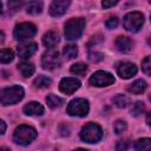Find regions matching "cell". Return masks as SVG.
I'll return each mask as SVG.
<instances>
[{
	"label": "cell",
	"mask_w": 151,
	"mask_h": 151,
	"mask_svg": "<svg viewBox=\"0 0 151 151\" xmlns=\"http://www.w3.org/2000/svg\"><path fill=\"white\" fill-rule=\"evenodd\" d=\"M24 88L19 85L9 86L6 88H2L0 91V103L2 105H12L17 104L24 98Z\"/></svg>",
	"instance_id": "1"
},
{
	"label": "cell",
	"mask_w": 151,
	"mask_h": 151,
	"mask_svg": "<svg viewBox=\"0 0 151 151\" xmlns=\"http://www.w3.org/2000/svg\"><path fill=\"white\" fill-rule=\"evenodd\" d=\"M85 28L84 18H73L65 24V37L68 40H77L81 37Z\"/></svg>",
	"instance_id": "2"
},
{
	"label": "cell",
	"mask_w": 151,
	"mask_h": 151,
	"mask_svg": "<svg viewBox=\"0 0 151 151\" xmlns=\"http://www.w3.org/2000/svg\"><path fill=\"white\" fill-rule=\"evenodd\" d=\"M37 131L32 126L28 125H20L15 129L13 139L19 145H28L32 140L37 138Z\"/></svg>",
	"instance_id": "3"
},
{
	"label": "cell",
	"mask_w": 151,
	"mask_h": 151,
	"mask_svg": "<svg viewBox=\"0 0 151 151\" xmlns=\"http://www.w3.org/2000/svg\"><path fill=\"white\" fill-rule=\"evenodd\" d=\"M103 137L101 127L96 123L86 124L80 131V138L86 143H98Z\"/></svg>",
	"instance_id": "4"
},
{
	"label": "cell",
	"mask_w": 151,
	"mask_h": 151,
	"mask_svg": "<svg viewBox=\"0 0 151 151\" xmlns=\"http://www.w3.org/2000/svg\"><path fill=\"white\" fill-rule=\"evenodd\" d=\"M67 113L70 116H74V117H85L88 113L90 110V105L88 101L84 98H77L70 101V104L67 105Z\"/></svg>",
	"instance_id": "5"
},
{
	"label": "cell",
	"mask_w": 151,
	"mask_h": 151,
	"mask_svg": "<svg viewBox=\"0 0 151 151\" xmlns=\"http://www.w3.org/2000/svg\"><path fill=\"white\" fill-rule=\"evenodd\" d=\"M144 24V15L140 12H131L124 18V27L129 32H138Z\"/></svg>",
	"instance_id": "6"
},
{
	"label": "cell",
	"mask_w": 151,
	"mask_h": 151,
	"mask_svg": "<svg viewBox=\"0 0 151 151\" xmlns=\"http://www.w3.org/2000/svg\"><path fill=\"white\" fill-rule=\"evenodd\" d=\"M35 33H37V27L31 22H21L17 25L14 28V38L20 41L33 38Z\"/></svg>",
	"instance_id": "7"
},
{
	"label": "cell",
	"mask_w": 151,
	"mask_h": 151,
	"mask_svg": "<svg viewBox=\"0 0 151 151\" xmlns=\"http://www.w3.org/2000/svg\"><path fill=\"white\" fill-rule=\"evenodd\" d=\"M90 84L92 86H97V87H104V86H109L111 84L114 83V78L111 73L106 72V71H97L94 72L91 77H90Z\"/></svg>",
	"instance_id": "8"
},
{
	"label": "cell",
	"mask_w": 151,
	"mask_h": 151,
	"mask_svg": "<svg viewBox=\"0 0 151 151\" xmlns=\"http://www.w3.org/2000/svg\"><path fill=\"white\" fill-rule=\"evenodd\" d=\"M60 63L61 60L59 57V52L53 48L47 50L41 57V65L45 70H53L55 67H59Z\"/></svg>",
	"instance_id": "9"
},
{
	"label": "cell",
	"mask_w": 151,
	"mask_h": 151,
	"mask_svg": "<svg viewBox=\"0 0 151 151\" xmlns=\"http://www.w3.org/2000/svg\"><path fill=\"white\" fill-rule=\"evenodd\" d=\"M79 87H80V81L78 79H76V78H72V77L63 78L60 84H59L60 91L63 93H65V94H72Z\"/></svg>",
	"instance_id": "10"
},
{
	"label": "cell",
	"mask_w": 151,
	"mask_h": 151,
	"mask_svg": "<svg viewBox=\"0 0 151 151\" xmlns=\"http://www.w3.org/2000/svg\"><path fill=\"white\" fill-rule=\"evenodd\" d=\"M117 73L123 79H129L137 73V66L130 61L119 63L117 66Z\"/></svg>",
	"instance_id": "11"
},
{
	"label": "cell",
	"mask_w": 151,
	"mask_h": 151,
	"mask_svg": "<svg viewBox=\"0 0 151 151\" xmlns=\"http://www.w3.org/2000/svg\"><path fill=\"white\" fill-rule=\"evenodd\" d=\"M68 0H55L51 4L50 6V13L52 17H60L64 13H66L68 6H70Z\"/></svg>",
	"instance_id": "12"
},
{
	"label": "cell",
	"mask_w": 151,
	"mask_h": 151,
	"mask_svg": "<svg viewBox=\"0 0 151 151\" xmlns=\"http://www.w3.org/2000/svg\"><path fill=\"white\" fill-rule=\"evenodd\" d=\"M38 50V45L35 42H25L18 46V54L21 58H28L33 55Z\"/></svg>",
	"instance_id": "13"
},
{
	"label": "cell",
	"mask_w": 151,
	"mask_h": 151,
	"mask_svg": "<svg viewBox=\"0 0 151 151\" xmlns=\"http://www.w3.org/2000/svg\"><path fill=\"white\" fill-rule=\"evenodd\" d=\"M44 111V106L38 101H31L24 106V112L27 116H41Z\"/></svg>",
	"instance_id": "14"
},
{
	"label": "cell",
	"mask_w": 151,
	"mask_h": 151,
	"mask_svg": "<svg viewBox=\"0 0 151 151\" xmlns=\"http://www.w3.org/2000/svg\"><path fill=\"white\" fill-rule=\"evenodd\" d=\"M132 46H133V42L127 37H118L116 39V47L119 52L127 53L132 50Z\"/></svg>",
	"instance_id": "15"
},
{
	"label": "cell",
	"mask_w": 151,
	"mask_h": 151,
	"mask_svg": "<svg viewBox=\"0 0 151 151\" xmlns=\"http://www.w3.org/2000/svg\"><path fill=\"white\" fill-rule=\"evenodd\" d=\"M58 42H59V35L53 31H50V32L45 33L44 37H42V44L50 50L53 48Z\"/></svg>",
	"instance_id": "16"
},
{
	"label": "cell",
	"mask_w": 151,
	"mask_h": 151,
	"mask_svg": "<svg viewBox=\"0 0 151 151\" xmlns=\"http://www.w3.org/2000/svg\"><path fill=\"white\" fill-rule=\"evenodd\" d=\"M146 83L143 80V79H138V80H136V81H133L129 87H127V90H129V92H131V93H133V94H140V93H143L145 90H146Z\"/></svg>",
	"instance_id": "17"
},
{
	"label": "cell",
	"mask_w": 151,
	"mask_h": 151,
	"mask_svg": "<svg viewBox=\"0 0 151 151\" xmlns=\"http://www.w3.org/2000/svg\"><path fill=\"white\" fill-rule=\"evenodd\" d=\"M18 70H19V72L21 73V76L25 77V78L31 77V76L34 73V71H35L33 64L27 63V61H22V63H20V64L18 65Z\"/></svg>",
	"instance_id": "18"
},
{
	"label": "cell",
	"mask_w": 151,
	"mask_h": 151,
	"mask_svg": "<svg viewBox=\"0 0 151 151\" xmlns=\"http://www.w3.org/2000/svg\"><path fill=\"white\" fill-rule=\"evenodd\" d=\"M136 151H150L151 150V140L150 138H142L134 143Z\"/></svg>",
	"instance_id": "19"
},
{
	"label": "cell",
	"mask_w": 151,
	"mask_h": 151,
	"mask_svg": "<svg viewBox=\"0 0 151 151\" xmlns=\"http://www.w3.org/2000/svg\"><path fill=\"white\" fill-rule=\"evenodd\" d=\"M51 84H52V80H51L48 77H46V76H38V77L34 79V81H33V85H34V87H37V88L48 87Z\"/></svg>",
	"instance_id": "20"
},
{
	"label": "cell",
	"mask_w": 151,
	"mask_h": 151,
	"mask_svg": "<svg viewBox=\"0 0 151 151\" xmlns=\"http://www.w3.org/2000/svg\"><path fill=\"white\" fill-rule=\"evenodd\" d=\"M14 53L9 48H2L0 50V64H8L13 60Z\"/></svg>",
	"instance_id": "21"
},
{
	"label": "cell",
	"mask_w": 151,
	"mask_h": 151,
	"mask_svg": "<svg viewBox=\"0 0 151 151\" xmlns=\"http://www.w3.org/2000/svg\"><path fill=\"white\" fill-rule=\"evenodd\" d=\"M46 103L47 105L51 107V109H57V107H60L61 104H63V99L55 94H48L46 97Z\"/></svg>",
	"instance_id": "22"
},
{
	"label": "cell",
	"mask_w": 151,
	"mask_h": 151,
	"mask_svg": "<svg viewBox=\"0 0 151 151\" xmlns=\"http://www.w3.org/2000/svg\"><path fill=\"white\" fill-rule=\"evenodd\" d=\"M26 11L29 14H39L42 11V2L41 1H32L27 5Z\"/></svg>",
	"instance_id": "23"
},
{
	"label": "cell",
	"mask_w": 151,
	"mask_h": 151,
	"mask_svg": "<svg viewBox=\"0 0 151 151\" xmlns=\"http://www.w3.org/2000/svg\"><path fill=\"white\" fill-rule=\"evenodd\" d=\"M63 54L64 57H66L67 59H73L77 57L78 54V47L76 45H67L64 47L63 50Z\"/></svg>",
	"instance_id": "24"
},
{
	"label": "cell",
	"mask_w": 151,
	"mask_h": 151,
	"mask_svg": "<svg viewBox=\"0 0 151 151\" xmlns=\"http://www.w3.org/2000/svg\"><path fill=\"white\" fill-rule=\"evenodd\" d=\"M86 71H87V66L83 63H77L71 66V72L77 76H83V74H85Z\"/></svg>",
	"instance_id": "25"
},
{
	"label": "cell",
	"mask_w": 151,
	"mask_h": 151,
	"mask_svg": "<svg viewBox=\"0 0 151 151\" xmlns=\"http://www.w3.org/2000/svg\"><path fill=\"white\" fill-rule=\"evenodd\" d=\"M112 100L116 104V106H118V107H125L129 104V99L124 94H117L116 97H113Z\"/></svg>",
	"instance_id": "26"
},
{
	"label": "cell",
	"mask_w": 151,
	"mask_h": 151,
	"mask_svg": "<svg viewBox=\"0 0 151 151\" xmlns=\"http://www.w3.org/2000/svg\"><path fill=\"white\" fill-rule=\"evenodd\" d=\"M144 110H145L144 103L137 101V103L133 104V106H132V109H131V114L134 116V117H138V116H140V114L144 112Z\"/></svg>",
	"instance_id": "27"
},
{
	"label": "cell",
	"mask_w": 151,
	"mask_h": 151,
	"mask_svg": "<svg viewBox=\"0 0 151 151\" xmlns=\"http://www.w3.org/2000/svg\"><path fill=\"white\" fill-rule=\"evenodd\" d=\"M126 123L124 122V120H117L116 123H114V125H113V130H114V132L117 133V134H120V133H123V132H125V130H126Z\"/></svg>",
	"instance_id": "28"
},
{
	"label": "cell",
	"mask_w": 151,
	"mask_h": 151,
	"mask_svg": "<svg viewBox=\"0 0 151 151\" xmlns=\"http://www.w3.org/2000/svg\"><path fill=\"white\" fill-rule=\"evenodd\" d=\"M142 70L146 73V74H150L151 73V58L150 57H146L143 63H142Z\"/></svg>",
	"instance_id": "29"
},
{
	"label": "cell",
	"mask_w": 151,
	"mask_h": 151,
	"mask_svg": "<svg viewBox=\"0 0 151 151\" xmlns=\"http://www.w3.org/2000/svg\"><path fill=\"white\" fill-rule=\"evenodd\" d=\"M130 146V142L129 140H119L116 145V150L117 151H126Z\"/></svg>",
	"instance_id": "30"
},
{
	"label": "cell",
	"mask_w": 151,
	"mask_h": 151,
	"mask_svg": "<svg viewBox=\"0 0 151 151\" xmlns=\"http://www.w3.org/2000/svg\"><path fill=\"white\" fill-rule=\"evenodd\" d=\"M105 25L107 28H116L118 25V19L116 17H111L105 21Z\"/></svg>",
	"instance_id": "31"
},
{
	"label": "cell",
	"mask_w": 151,
	"mask_h": 151,
	"mask_svg": "<svg viewBox=\"0 0 151 151\" xmlns=\"http://www.w3.org/2000/svg\"><path fill=\"white\" fill-rule=\"evenodd\" d=\"M103 57H104V55H103L101 53H91L88 58H90V60H91L92 63H98V61H100V60L103 59Z\"/></svg>",
	"instance_id": "32"
},
{
	"label": "cell",
	"mask_w": 151,
	"mask_h": 151,
	"mask_svg": "<svg viewBox=\"0 0 151 151\" xmlns=\"http://www.w3.org/2000/svg\"><path fill=\"white\" fill-rule=\"evenodd\" d=\"M117 2H118V1H103V2H101V6H103L104 8H109V7H112V6L117 5Z\"/></svg>",
	"instance_id": "33"
},
{
	"label": "cell",
	"mask_w": 151,
	"mask_h": 151,
	"mask_svg": "<svg viewBox=\"0 0 151 151\" xmlns=\"http://www.w3.org/2000/svg\"><path fill=\"white\" fill-rule=\"evenodd\" d=\"M6 131V124L0 119V134H2Z\"/></svg>",
	"instance_id": "34"
},
{
	"label": "cell",
	"mask_w": 151,
	"mask_h": 151,
	"mask_svg": "<svg viewBox=\"0 0 151 151\" xmlns=\"http://www.w3.org/2000/svg\"><path fill=\"white\" fill-rule=\"evenodd\" d=\"M4 40H5V34H4V33L0 31V44H1Z\"/></svg>",
	"instance_id": "35"
},
{
	"label": "cell",
	"mask_w": 151,
	"mask_h": 151,
	"mask_svg": "<svg viewBox=\"0 0 151 151\" xmlns=\"http://www.w3.org/2000/svg\"><path fill=\"white\" fill-rule=\"evenodd\" d=\"M0 151H11V150L7 147H0Z\"/></svg>",
	"instance_id": "36"
},
{
	"label": "cell",
	"mask_w": 151,
	"mask_h": 151,
	"mask_svg": "<svg viewBox=\"0 0 151 151\" xmlns=\"http://www.w3.org/2000/svg\"><path fill=\"white\" fill-rule=\"evenodd\" d=\"M1 13H2V4L0 2V15H1Z\"/></svg>",
	"instance_id": "37"
},
{
	"label": "cell",
	"mask_w": 151,
	"mask_h": 151,
	"mask_svg": "<svg viewBox=\"0 0 151 151\" xmlns=\"http://www.w3.org/2000/svg\"><path fill=\"white\" fill-rule=\"evenodd\" d=\"M74 151H87V150H84V149H78V150H74Z\"/></svg>",
	"instance_id": "38"
}]
</instances>
